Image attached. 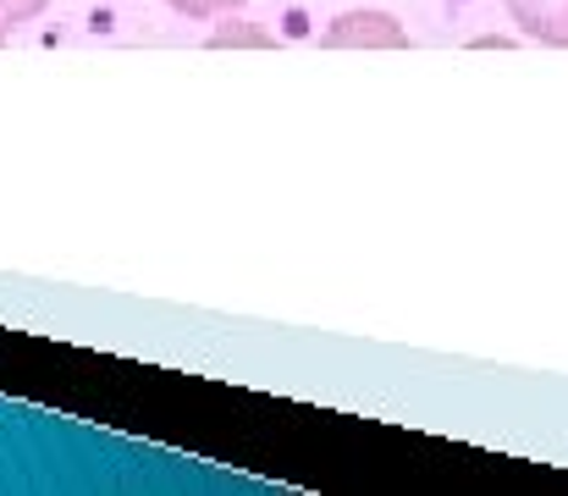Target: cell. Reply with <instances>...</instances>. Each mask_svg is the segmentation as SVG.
Segmentation results:
<instances>
[{
	"label": "cell",
	"instance_id": "obj_1",
	"mask_svg": "<svg viewBox=\"0 0 568 496\" xmlns=\"http://www.w3.org/2000/svg\"><path fill=\"white\" fill-rule=\"evenodd\" d=\"M326 50H408V33L386 11H343L326 28Z\"/></svg>",
	"mask_w": 568,
	"mask_h": 496
},
{
	"label": "cell",
	"instance_id": "obj_2",
	"mask_svg": "<svg viewBox=\"0 0 568 496\" xmlns=\"http://www.w3.org/2000/svg\"><path fill=\"white\" fill-rule=\"evenodd\" d=\"M508 17L519 22L525 39L568 50V0H508Z\"/></svg>",
	"mask_w": 568,
	"mask_h": 496
},
{
	"label": "cell",
	"instance_id": "obj_3",
	"mask_svg": "<svg viewBox=\"0 0 568 496\" xmlns=\"http://www.w3.org/2000/svg\"><path fill=\"white\" fill-rule=\"evenodd\" d=\"M232 44H260V50H271L276 39H271L265 28H248V22H221V28L210 33V50H232Z\"/></svg>",
	"mask_w": 568,
	"mask_h": 496
},
{
	"label": "cell",
	"instance_id": "obj_4",
	"mask_svg": "<svg viewBox=\"0 0 568 496\" xmlns=\"http://www.w3.org/2000/svg\"><path fill=\"white\" fill-rule=\"evenodd\" d=\"M178 17H193V22H204V17H221V11H237L243 0H166Z\"/></svg>",
	"mask_w": 568,
	"mask_h": 496
},
{
	"label": "cell",
	"instance_id": "obj_5",
	"mask_svg": "<svg viewBox=\"0 0 568 496\" xmlns=\"http://www.w3.org/2000/svg\"><path fill=\"white\" fill-rule=\"evenodd\" d=\"M50 0H0V22H33Z\"/></svg>",
	"mask_w": 568,
	"mask_h": 496
},
{
	"label": "cell",
	"instance_id": "obj_6",
	"mask_svg": "<svg viewBox=\"0 0 568 496\" xmlns=\"http://www.w3.org/2000/svg\"><path fill=\"white\" fill-rule=\"evenodd\" d=\"M0 44H6V22H0Z\"/></svg>",
	"mask_w": 568,
	"mask_h": 496
}]
</instances>
